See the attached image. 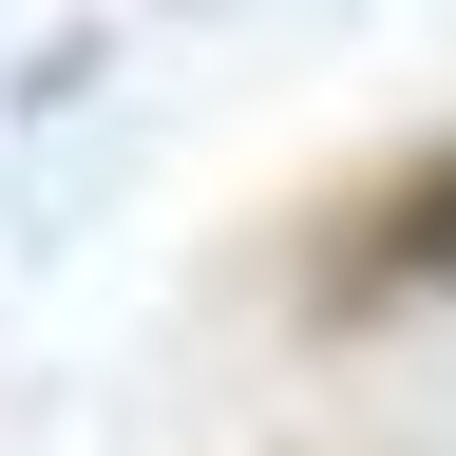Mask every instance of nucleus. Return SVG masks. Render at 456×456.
I'll return each mask as SVG.
<instances>
[{
    "mask_svg": "<svg viewBox=\"0 0 456 456\" xmlns=\"http://www.w3.org/2000/svg\"><path fill=\"white\" fill-rule=\"evenodd\" d=\"M437 285H456V134H437V152H399L380 191H362V209H342L323 248H305V305H323V323L437 305Z\"/></svg>",
    "mask_w": 456,
    "mask_h": 456,
    "instance_id": "nucleus-1",
    "label": "nucleus"
}]
</instances>
